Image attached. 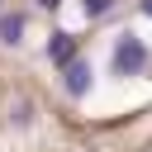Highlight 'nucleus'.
<instances>
[{
  "instance_id": "nucleus-6",
  "label": "nucleus",
  "mask_w": 152,
  "mask_h": 152,
  "mask_svg": "<svg viewBox=\"0 0 152 152\" xmlns=\"http://www.w3.org/2000/svg\"><path fill=\"white\" fill-rule=\"evenodd\" d=\"M38 5H43V10H57V5H62V0H38Z\"/></svg>"
},
{
  "instance_id": "nucleus-2",
  "label": "nucleus",
  "mask_w": 152,
  "mask_h": 152,
  "mask_svg": "<svg viewBox=\"0 0 152 152\" xmlns=\"http://www.w3.org/2000/svg\"><path fill=\"white\" fill-rule=\"evenodd\" d=\"M90 81H95V71H90V62H71V66H62V90L71 95V100H81L86 90H90Z\"/></svg>"
},
{
  "instance_id": "nucleus-7",
  "label": "nucleus",
  "mask_w": 152,
  "mask_h": 152,
  "mask_svg": "<svg viewBox=\"0 0 152 152\" xmlns=\"http://www.w3.org/2000/svg\"><path fill=\"white\" fill-rule=\"evenodd\" d=\"M142 14H147V19H152V0H142Z\"/></svg>"
},
{
  "instance_id": "nucleus-5",
  "label": "nucleus",
  "mask_w": 152,
  "mask_h": 152,
  "mask_svg": "<svg viewBox=\"0 0 152 152\" xmlns=\"http://www.w3.org/2000/svg\"><path fill=\"white\" fill-rule=\"evenodd\" d=\"M81 10H86V19H100V14L114 10V0H81Z\"/></svg>"
},
{
  "instance_id": "nucleus-3",
  "label": "nucleus",
  "mask_w": 152,
  "mask_h": 152,
  "mask_svg": "<svg viewBox=\"0 0 152 152\" xmlns=\"http://www.w3.org/2000/svg\"><path fill=\"white\" fill-rule=\"evenodd\" d=\"M48 62L52 66H71L76 62V38L71 33H52L48 38Z\"/></svg>"
},
{
  "instance_id": "nucleus-4",
  "label": "nucleus",
  "mask_w": 152,
  "mask_h": 152,
  "mask_svg": "<svg viewBox=\"0 0 152 152\" xmlns=\"http://www.w3.org/2000/svg\"><path fill=\"white\" fill-rule=\"evenodd\" d=\"M0 43L5 48H19L24 43V14H0Z\"/></svg>"
},
{
  "instance_id": "nucleus-1",
  "label": "nucleus",
  "mask_w": 152,
  "mask_h": 152,
  "mask_svg": "<svg viewBox=\"0 0 152 152\" xmlns=\"http://www.w3.org/2000/svg\"><path fill=\"white\" fill-rule=\"evenodd\" d=\"M114 71H119V76H142V71H147V43H142L133 28L114 38Z\"/></svg>"
}]
</instances>
